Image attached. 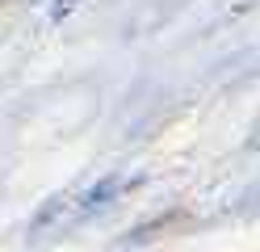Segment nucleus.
Listing matches in <instances>:
<instances>
[{"label": "nucleus", "mask_w": 260, "mask_h": 252, "mask_svg": "<svg viewBox=\"0 0 260 252\" xmlns=\"http://www.w3.org/2000/svg\"><path fill=\"white\" fill-rule=\"evenodd\" d=\"M80 5V0H55V9H51V17H55V21H63V17H68L72 9Z\"/></svg>", "instance_id": "f257e3e1"}]
</instances>
